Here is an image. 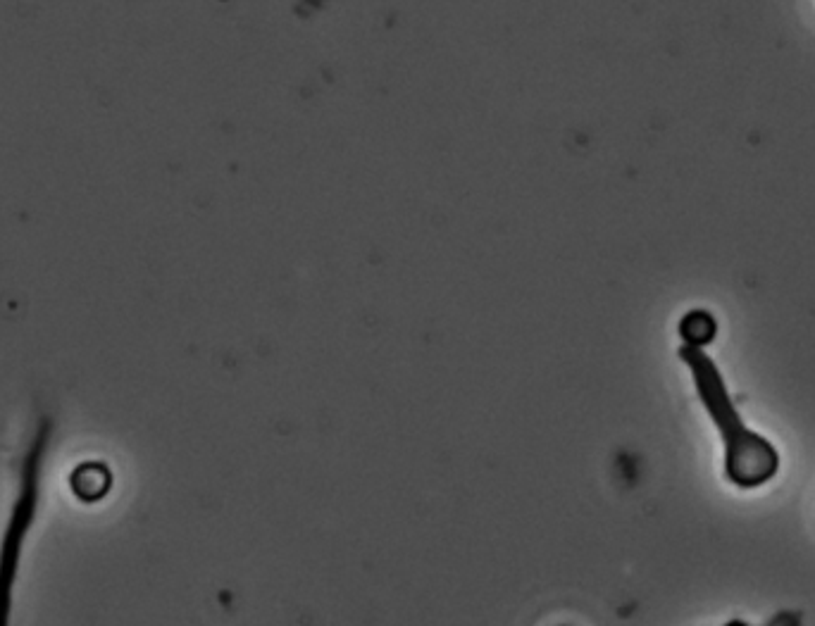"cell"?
<instances>
[{
    "instance_id": "4",
    "label": "cell",
    "mask_w": 815,
    "mask_h": 626,
    "mask_svg": "<svg viewBox=\"0 0 815 626\" xmlns=\"http://www.w3.org/2000/svg\"><path fill=\"white\" fill-rule=\"evenodd\" d=\"M723 626H804V615H801L799 610H782L763 624H749L744 622V619H730V622Z\"/></svg>"
},
{
    "instance_id": "1",
    "label": "cell",
    "mask_w": 815,
    "mask_h": 626,
    "mask_svg": "<svg viewBox=\"0 0 815 626\" xmlns=\"http://www.w3.org/2000/svg\"><path fill=\"white\" fill-rule=\"evenodd\" d=\"M680 358L689 367L696 396L711 417L720 441H723V472L732 486L751 488L765 486L780 472V453L768 438L746 427L742 412L727 391L723 374L711 355L701 346L684 343Z\"/></svg>"
},
{
    "instance_id": "3",
    "label": "cell",
    "mask_w": 815,
    "mask_h": 626,
    "mask_svg": "<svg viewBox=\"0 0 815 626\" xmlns=\"http://www.w3.org/2000/svg\"><path fill=\"white\" fill-rule=\"evenodd\" d=\"M680 331H682L684 343H692V346L703 348L715 336V319L703 310L689 312V315L682 319Z\"/></svg>"
},
{
    "instance_id": "2",
    "label": "cell",
    "mask_w": 815,
    "mask_h": 626,
    "mask_svg": "<svg viewBox=\"0 0 815 626\" xmlns=\"http://www.w3.org/2000/svg\"><path fill=\"white\" fill-rule=\"evenodd\" d=\"M55 424L51 417H41L24 448L17 465V493L12 498L3 534H0V626L12 624L15 610V588L20 577L22 553L27 538L39 517L43 496V474H46L48 450L53 446Z\"/></svg>"
}]
</instances>
